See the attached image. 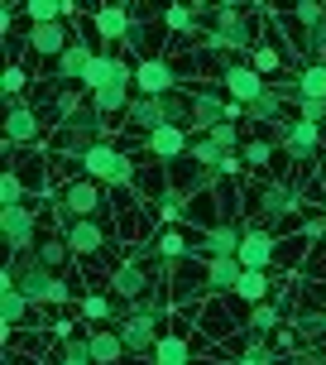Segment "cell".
<instances>
[{"mask_svg":"<svg viewBox=\"0 0 326 365\" xmlns=\"http://www.w3.org/2000/svg\"><path fill=\"white\" fill-rule=\"evenodd\" d=\"M221 91H226V96H231V101H236V106H245L250 110L254 101H259V96H264V77L254 73L250 63H231V68H226V77H221Z\"/></svg>","mask_w":326,"mask_h":365,"instance_id":"14","label":"cell"},{"mask_svg":"<svg viewBox=\"0 0 326 365\" xmlns=\"http://www.w3.org/2000/svg\"><path fill=\"white\" fill-rule=\"evenodd\" d=\"M53 365H91L87 356V336H77V341H63V351H58Z\"/></svg>","mask_w":326,"mask_h":365,"instance_id":"37","label":"cell"},{"mask_svg":"<svg viewBox=\"0 0 326 365\" xmlns=\"http://www.w3.org/2000/svg\"><path fill=\"white\" fill-rule=\"evenodd\" d=\"M273 149H278V145H269V135H250V140L240 145V159H245L250 168H269Z\"/></svg>","mask_w":326,"mask_h":365,"instance_id":"33","label":"cell"},{"mask_svg":"<svg viewBox=\"0 0 326 365\" xmlns=\"http://www.w3.org/2000/svg\"><path fill=\"white\" fill-rule=\"evenodd\" d=\"M293 110H298V120L326 125V101H307V96H298V101H293Z\"/></svg>","mask_w":326,"mask_h":365,"instance_id":"39","label":"cell"},{"mask_svg":"<svg viewBox=\"0 0 326 365\" xmlns=\"http://www.w3.org/2000/svg\"><path fill=\"white\" fill-rule=\"evenodd\" d=\"M293 87H298V96H307V101H326V63H298Z\"/></svg>","mask_w":326,"mask_h":365,"instance_id":"26","label":"cell"},{"mask_svg":"<svg viewBox=\"0 0 326 365\" xmlns=\"http://www.w3.org/2000/svg\"><path fill=\"white\" fill-rule=\"evenodd\" d=\"M106 289H110V298H120V303H140V298H149V289H154V274L140 264V259H120L115 269H110V279H106Z\"/></svg>","mask_w":326,"mask_h":365,"instance_id":"10","label":"cell"},{"mask_svg":"<svg viewBox=\"0 0 326 365\" xmlns=\"http://www.w3.org/2000/svg\"><path fill=\"white\" fill-rule=\"evenodd\" d=\"M29 202V182L19 178L15 168H5L0 173V207H24Z\"/></svg>","mask_w":326,"mask_h":365,"instance_id":"31","label":"cell"},{"mask_svg":"<svg viewBox=\"0 0 326 365\" xmlns=\"http://www.w3.org/2000/svg\"><path fill=\"white\" fill-rule=\"evenodd\" d=\"M0 91H5V101H24V91H29V68H24V63H5V68H0Z\"/></svg>","mask_w":326,"mask_h":365,"instance_id":"29","label":"cell"},{"mask_svg":"<svg viewBox=\"0 0 326 365\" xmlns=\"http://www.w3.org/2000/svg\"><path fill=\"white\" fill-rule=\"evenodd\" d=\"M130 73H135V63H125V58H115V53H96L87 77H82V91L96 96L101 87H110V82H120V77H130Z\"/></svg>","mask_w":326,"mask_h":365,"instance_id":"17","label":"cell"},{"mask_svg":"<svg viewBox=\"0 0 326 365\" xmlns=\"http://www.w3.org/2000/svg\"><path fill=\"white\" fill-rule=\"evenodd\" d=\"M236 298H240V303H250V308L269 303V298H273L269 269H245V274H240V284H236Z\"/></svg>","mask_w":326,"mask_h":365,"instance_id":"24","label":"cell"},{"mask_svg":"<svg viewBox=\"0 0 326 365\" xmlns=\"http://www.w3.org/2000/svg\"><path fill=\"white\" fill-rule=\"evenodd\" d=\"M24 19H29V29L34 24H58L63 19V0H29L24 5Z\"/></svg>","mask_w":326,"mask_h":365,"instance_id":"35","label":"cell"},{"mask_svg":"<svg viewBox=\"0 0 326 365\" xmlns=\"http://www.w3.org/2000/svg\"><path fill=\"white\" fill-rule=\"evenodd\" d=\"M154 365H197V346L182 336V331H168L154 351Z\"/></svg>","mask_w":326,"mask_h":365,"instance_id":"25","label":"cell"},{"mask_svg":"<svg viewBox=\"0 0 326 365\" xmlns=\"http://www.w3.org/2000/svg\"><path fill=\"white\" fill-rule=\"evenodd\" d=\"M87 356H91V365H115L120 356H125V341H120L115 331H91L87 336Z\"/></svg>","mask_w":326,"mask_h":365,"instance_id":"27","label":"cell"},{"mask_svg":"<svg viewBox=\"0 0 326 365\" xmlns=\"http://www.w3.org/2000/svg\"><path fill=\"white\" fill-rule=\"evenodd\" d=\"M130 29H135V10H130V5H101V10H96V34L101 38L125 43Z\"/></svg>","mask_w":326,"mask_h":365,"instance_id":"20","label":"cell"},{"mask_svg":"<svg viewBox=\"0 0 326 365\" xmlns=\"http://www.w3.org/2000/svg\"><path fill=\"white\" fill-rule=\"evenodd\" d=\"M154 255L168 259V264H182V255H187V240H182L178 226H173V231H163V236L154 240Z\"/></svg>","mask_w":326,"mask_h":365,"instance_id":"34","label":"cell"},{"mask_svg":"<svg viewBox=\"0 0 326 365\" xmlns=\"http://www.w3.org/2000/svg\"><path fill=\"white\" fill-rule=\"evenodd\" d=\"M298 336H303V346L322 351V346H326V308L303 312V317H298Z\"/></svg>","mask_w":326,"mask_h":365,"instance_id":"28","label":"cell"},{"mask_svg":"<svg viewBox=\"0 0 326 365\" xmlns=\"http://www.w3.org/2000/svg\"><path fill=\"white\" fill-rule=\"evenodd\" d=\"M254 212L264 221H288V217L303 212V192H298L288 178H264L259 192H254Z\"/></svg>","mask_w":326,"mask_h":365,"instance_id":"6","label":"cell"},{"mask_svg":"<svg viewBox=\"0 0 326 365\" xmlns=\"http://www.w3.org/2000/svg\"><path fill=\"white\" fill-rule=\"evenodd\" d=\"M130 87H135V73L120 77V82H110V87H101L96 96H91V106L101 110V115H125L130 101H135V96H130Z\"/></svg>","mask_w":326,"mask_h":365,"instance_id":"22","label":"cell"},{"mask_svg":"<svg viewBox=\"0 0 326 365\" xmlns=\"http://www.w3.org/2000/svg\"><path fill=\"white\" fill-rule=\"evenodd\" d=\"M293 308V293H278V298H273V303H259V308H250V331H254V341H259V336H264V331H269V336H278V322H283V312Z\"/></svg>","mask_w":326,"mask_h":365,"instance_id":"21","label":"cell"},{"mask_svg":"<svg viewBox=\"0 0 326 365\" xmlns=\"http://www.w3.org/2000/svg\"><path fill=\"white\" fill-rule=\"evenodd\" d=\"M240 240H245V226H240L236 217H221L216 226H206L197 240L201 259H236L240 255Z\"/></svg>","mask_w":326,"mask_h":365,"instance_id":"11","label":"cell"},{"mask_svg":"<svg viewBox=\"0 0 326 365\" xmlns=\"http://www.w3.org/2000/svg\"><path fill=\"white\" fill-rule=\"evenodd\" d=\"M0 236L10 245V255L24 259L38 250V207L24 202V207H0Z\"/></svg>","mask_w":326,"mask_h":365,"instance_id":"4","label":"cell"},{"mask_svg":"<svg viewBox=\"0 0 326 365\" xmlns=\"http://www.w3.org/2000/svg\"><path fill=\"white\" fill-rule=\"evenodd\" d=\"M63 240H68V250H73V259L82 255H101V250H106L110 245V236H106V226H101V221L91 217V221H73V226H68V231H63Z\"/></svg>","mask_w":326,"mask_h":365,"instance_id":"16","label":"cell"},{"mask_svg":"<svg viewBox=\"0 0 326 365\" xmlns=\"http://www.w3.org/2000/svg\"><path fill=\"white\" fill-rule=\"evenodd\" d=\"M77 312H82L87 322H110V317H115V303H110V293H82V298H77Z\"/></svg>","mask_w":326,"mask_h":365,"instance_id":"30","label":"cell"},{"mask_svg":"<svg viewBox=\"0 0 326 365\" xmlns=\"http://www.w3.org/2000/svg\"><path fill=\"white\" fill-rule=\"evenodd\" d=\"M5 149H24L43 140V115L29 101H5Z\"/></svg>","mask_w":326,"mask_h":365,"instance_id":"8","label":"cell"},{"mask_svg":"<svg viewBox=\"0 0 326 365\" xmlns=\"http://www.w3.org/2000/svg\"><path fill=\"white\" fill-rule=\"evenodd\" d=\"M34 259H43V264H48V269L58 274L63 264H68V259H73V250H68V240H63V236H48V240H38Z\"/></svg>","mask_w":326,"mask_h":365,"instance_id":"32","label":"cell"},{"mask_svg":"<svg viewBox=\"0 0 326 365\" xmlns=\"http://www.w3.org/2000/svg\"><path fill=\"white\" fill-rule=\"evenodd\" d=\"M135 87H140V96L163 101V96L182 91V68L173 58H144V63H135Z\"/></svg>","mask_w":326,"mask_h":365,"instance_id":"7","label":"cell"},{"mask_svg":"<svg viewBox=\"0 0 326 365\" xmlns=\"http://www.w3.org/2000/svg\"><path fill=\"white\" fill-rule=\"evenodd\" d=\"M24 48L34 58H63L68 48H73V29L58 19V24H34L29 34H24Z\"/></svg>","mask_w":326,"mask_h":365,"instance_id":"15","label":"cell"},{"mask_svg":"<svg viewBox=\"0 0 326 365\" xmlns=\"http://www.w3.org/2000/svg\"><path fill=\"white\" fill-rule=\"evenodd\" d=\"M206 140H211V145H221V149H226V154H240V145H245V140H240V130H236V125H216V130H211V135H206Z\"/></svg>","mask_w":326,"mask_h":365,"instance_id":"40","label":"cell"},{"mask_svg":"<svg viewBox=\"0 0 326 365\" xmlns=\"http://www.w3.org/2000/svg\"><path fill=\"white\" fill-rule=\"evenodd\" d=\"M240 259H201V284L206 293H231L236 298V284H240Z\"/></svg>","mask_w":326,"mask_h":365,"instance_id":"19","label":"cell"},{"mask_svg":"<svg viewBox=\"0 0 326 365\" xmlns=\"http://www.w3.org/2000/svg\"><path fill=\"white\" fill-rule=\"evenodd\" d=\"M163 317H168V308L154 303V298H140L115 317V336L125 341V356H154L159 351V341L168 336Z\"/></svg>","mask_w":326,"mask_h":365,"instance_id":"1","label":"cell"},{"mask_svg":"<svg viewBox=\"0 0 326 365\" xmlns=\"http://www.w3.org/2000/svg\"><path fill=\"white\" fill-rule=\"evenodd\" d=\"M187 101H192V120H187V135H211L216 125H226V110H231V96L221 87H182Z\"/></svg>","mask_w":326,"mask_h":365,"instance_id":"5","label":"cell"},{"mask_svg":"<svg viewBox=\"0 0 326 365\" xmlns=\"http://www.w3.org/2000/svg\"><path fill=\"white\" fill-rule=\"evenodd\" d=\"M240 269H269L278 264V236L269 226H245V240H240Z\"/></svg>","mask_w":326,"mask_h":365,"instance_id":"12","label":"cell"},{"mask_svg":"<svg viewBox=\"0 0 326 365\" xmlns=\"http://www.w3.org/2000/svg\"><path fill=\"white\" fill-rule=\"evenodd\" d=\"M293 365H326V351H312V346H303L298 356H293Z\"/></svg>","mask_w":326,"mask_h":365,"instance_id":"41","label":"cell"},{"mask_svg":"<svg viewBox=\"0 0 326 365\" xmlns=\"http://www.w3.org/2000/svg\"><path fill=\"white\" fill-rule=\"evenodd\" d=\"M273 361H278V351H273V346H264V341H250V346L240 351L236 365H273Z\"/></svg>","mask_w":326,"mask_h":365,"instance_id":"38","label":"cell"},{"mask_svg":"<svg viewBox=\"0 0 326 365\" xmlns=\"http://www.w3.org/2000/svg\"><path fill=\"white\" fill-rule=\"evenodd\" d=\"M101 140H110V115H101L96 106L77 110L68 125H58V149H63V154H77V164H82V154H87L91 145H101Z\"/></svg>","mask_w":326,"mask_h":365,"instance_id":"3","label":"cell"},{"mask_svg":"<svg viewBox=\"0 0 326 365\" xmlns=\"http://www.w3.org/2000/svg\"><path fill=\"white\" fill-rule=\"evenodd\" d=\"M10 269H15V289L34 303V308H48V293H53V279L58 274L43 264V259L24 255V259H10Z\"/></svg>","mask_w":326,"mask_h":365,"instance_id":"9","label":"cell"},{"mask_svg":"<svg viewBox=\"0 0 326 365\" xmlns=\"http://www.w3.org/2000/svg\"><path fill=\"white\" fill-rule=\"evenodd\" d=\"M63 202H68L73 221H91L96 212H101V187H96L91 178H68L63 182Z\"/></svg>","mask_w":326,"mask_h":365,"instance_id":"18","label":"cell"},{"mask_svg":"<svg viewBox=\"0 0 326 365\" xmlns=\"http://www.w3.org/2000/svg\"><path fill=\"white\" fill-rule=\"evenodd\" d=\"M29 308H34V303H29L19 289H0V331H5V341L19 331V322L29 317Z\"/></svg>","mask_w":326,"mask_h":365,"instance_id":"23","label":"cell"},{"mask_svg":"<svg viewBox=\"0 0 326 365\" xmlns=\"http://www.w3.org/2000/svg\"><path fill=\"white\" fill-rule=\"evenodd\" d=\"M187 149H192V135H187L182 125H163V130H154V135L144 140V154H149L159 168L182 164V159H187Z\"/></svg>","mask_w":326,"mask_h":365,"instance_id":"13","label":"cell"},{"mask_svg":"<svg viewBox=\"0 0 326 365\" xmlns=\"http://www.w3.org/2000/svg\"><path fill=\"white\" fill-rule=\"evenodd\" d=\"M264 135H273L278 140V149L288 154L293 164H312L317 154L326 149V140H322V125H312V120H298V115H278Z\"/></svg>","mask_w":326,"mask_h":365,"instance_id":"2","label":"cell"},{"mask_svg":"<svg viewBox=\"0 0 326 365\" xmlns=\"http://www.w3.org/2000/svg\"><path fill=\"white\" fill-rule=\"evenodd\" d=\"M278 63H283V58H278V48H269V43H259V48L250 53V68L259 77H273V73H278Z\"/></svg>","mask_w":326,"mask_h":365,"instance_id":"36","label":"cell"}]
</instances>
